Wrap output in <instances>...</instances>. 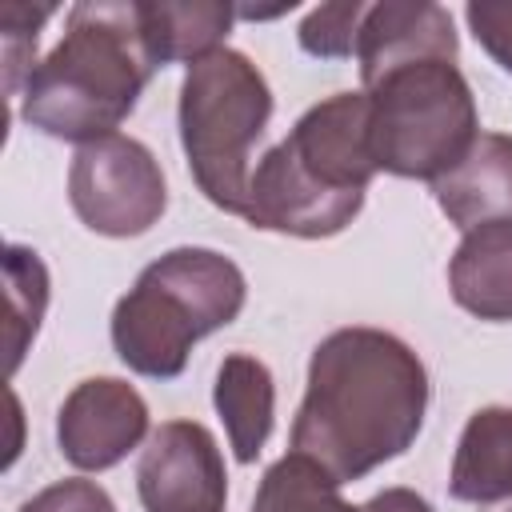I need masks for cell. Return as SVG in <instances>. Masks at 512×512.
I'll list each match as a JSON object with an SVG mask.
<instances>
[{
  "label": "cell",
  "instance_id": "1",
  "mask_svg": "<svg viewBox=\"0 0 512 512\" xmlns=\"http://www.w3.org/2000/svg\"><path fill=\"white\" fill-rule=\"evenodd\" d=\"M428 412L424 360L384 328H336L308 360L292 452L316 460L336 484L404 456Z\"/></svg>",
  "mask_w": 512,
  "mask_h": 512
},
{
  "label": "cell",
  "instance_id": "2",
  "mask_svg": "<svg viewBox=\"0 0 512 512\" xmlns=\"http://www.w3.org/2000/svg\"><path fill=\"white\" fill-rule=\"evenodd\" d=\"M376 172L368 92H336L312 104L292 132L256 160L244 220L300 240L336 236L360 216Z\"/></svg>",
  "mask_w": 512,
  "mask_h": 512
},
{
  "label": "cell",
  "instance_id": "3",
  "mask_svg": "<svg viewBox=\"0 0 512 512\" xmlns=\"http://www.w3.org/2000/svg\"><path fill=\"white\" fill-rule=\"evenodd\" d=\"M152 72L140 4L80 0L64 16L60 44L24 80L20 116L52 140L92 144L136 112Z\"/></svg>",
  "mask_w": 512,
  "mask_h": 512
},
{
  "label": "cell",
  "instance_id": "4",
  "mask_svg": "<svg viewBox=\"0 0 512 512\" xmlns=\"http://www.w3.org/2000/svg\"><path fill=\"white\" fill-rule=\"evenodd\" d=\"M248 284L236 260L216 248H172L152 260L112 308V348L120 364L148 380H176L196 340L228 328Z\"/></svg>",
  "mask_w": 512,
  "mask_h": 512
},
{
  "label": "cell",
  "instance_id": "5",
  "mask_svg": "<svg viewBox=\"0 0 512 512\" xmlns=\"http://www.w3.org/2000/svg\"><path fill=\"white\" fill-rule=\"evenodd\" d=\"M180 148L196 188L232 216L248 208L252 148L272 120V88L264 72L236 48L188 64L180 84Z\"/></svg>",
  "mask_w": 512,
  "mask_h": 512
},
{
  "label": "cell",
  "instance_id": "6",
  "mask_svg": "<svg viewBox=\"0 0 512 512\" xmlns=\"http://www.w3.org/2000/svg\"><path fill=\"white\" fill-rule=\"evenodd\" d=\"M368 136L380 172L440 180L480 136L476 96L456 60H412L368 88Z\"/></svg>",
  "mask_w": 512,
  "mask_h": 512
},
{
  "label": "cell",
  "instance_id": "7",
  "mask_svg": "<svg viewBox=\"0 0 512 512\" xmlns=\"http://www.w3.org/2000/svg\"><path fill=\"white\" fill-rule=\"evenodd\" d=\"M68 200L84 228L128 240L144 236L164 216L168 184L148 144L112 132L76 148L68 168Z\"/></svg>",
  "mask_w": 512,
  "mask_h": 512
},
{
  "label": "cell",
  "instance_id": "8",
  "mask_svg": "<svg viewBox=\"0 0 512 512\" xmlns=\"http://www.w3.org/2000/svg\"><path fill=\"white\" fill-rule=\"evenodd\" d=\"M144 512H224L228 468L216 436L196 420H164L136 464Z\"/></svg>",
  "mask_w": 512,
  "mask_h": 512
},
{
  "label": "cell",
  "instance_id": "9",
  "mask_svg": "<svg viewBox=\"0 0 512 512\" xmlns=\"http://www.w3.org/2000/svg\"><path fill=\"white\" fill-rule=\"evenodd\" d=\"M148 436V404L120 376L80 380L56 412L60 456L80 472H104L120 464Z\"/></svg>",
  "mask_w": 512,
  "mask_h": 512
},
{
  "label": "cell",
  "instance_id": "10",
  "mask_svg": "<svg viewBox=\"0 0 512 512\" xmlns=\"http://www.w3.org/2000/svg\"><path fill=\"white\" fill-rule=\"evenodd\" d=\"M460 36L452 28V12L432 0H384L368 4L356 32L360 84L368 88L384 72L412 60H456Z\"/></svg>",
  "mask_w": 512,
  "mask_h": 512
},
{
  "label": "cell",
  "instance_id": "11",
  "mask_svg": "<svg viewBox=\"0 0 512 512\" xmlns=\"http://www.w3.org/2000/svg\"><path fill=\"white\" fill-rule=\"evenodd\" d=\"M448 492L480 512H512V404L476 408L456 440Z\"/></svg>",
  "mask_w": 512,
  "mask_h": 512
},
{
  "label": "cell",
  "instance_id": "12",
  "mask_svg": "<svg viewBox=\"0 0 512 512\" xmlns=\"http://www.w3.org/2000/svg\"><path fill=\"white\" fill-rule=\"evenodd\" d=\"M432 196L460 232L512 220V136L480 132L468 156L432 180Z\"/></svg>",
  "mask_w": 512,
  "mask_h": 512
},
{
  "label": "cell",
  "instance_id": "13",
  "mask_svg": "<svg viewBox=\"0 0 512 512\" xmlns=\"http://www.w3.org/2000/svg\"><path fill=\"white\" fill-rule=\"evenodd\" d=\"M448 288L464 312L492 324L512 320V220L464 232L448 260Z\"/></svg>",
  "mask_w": 512,
  "mask_h": 512
},
{
  "label": "cell",
  "instance_id": "14",
  "mask_svg": "<svg viewBox=\"0 0 512 512\" xmlns=\"http://www.w3.org/2000/svg\"><path fill=\"white\" fill-rule=\"evenodd\" d=\"M212 404L224 420L232 456L240 464H252L268 444L272 420H276V384L268 364L248 352H228L216 368Z\"/></svg>",
  "mask_w": 512,
  "mask_h": 512
},
{
  "label": "cell",
  "instance_id": "15",
  "mask_svg": "<svg viewBox=\"0 0 512 512\" xmlns=\"http://www.w3.org/2000/svg\"><path fill=\"white\" fill-rule=\"evenodd\" d=\"M236 8L220 0H184V4H140V28L144 44L156 60L164 64H196L224 48V36L232 32Z\"/></svg>",
  "mask_w": 512,
  "mask_h": 512
},
{
  "label": "cell",
  "instance_id": "16",
  "mask_svg": "<svg viewBox=\"0 0 512 512\" xmlns=\"http://www.w3.org/2000/svg\"><path fill=\"white\" fill-rule=\"evenodd\" d=\"M252 512H360L340 496V484L308 456L288 452L264 468Z\"/></svg>",
  "mask_w": 512,
  "mask_h": 512
},
{
  "label": "cell",
  "instance_id": "17",
  "mask_svg": "<svg viewBox=\"0 0 512 512\" xmlns=\"http://www.w3.org/2000/svg\"><path fill=\"white\" fill-rule=\"evenodd\" d=\"M4 280H8V304H12L8 308V372H16L48 308V268L32 248L8 244Z\"/></svg>",
  "mask_w": 512,
  "mask_h": 512
},
{
  "label": "cell",
  "instance_id": "18",
  "mask_svg": "<svg viewBox=\"0 0 512 512\" xmlns=\"http://www.w3.org/2000/svg\"><path fill=\"white\" fill-rule=\"evenodd\" d=\"M368 4L360 0H340V4H320L304 16L300 24V48L316 60H348L356 56V32H360V16Z\"/></svg>",
  "mask_w": 512,
  "mask_h": 512
},
{
  "label": "cell",
  "instance_id": "19",
  "mask_svg": "<svg viewBox=\"0 0 512 512\" xmlns=\"http://www.w3.org/2000/svg\"><path fill=\"white\" fill-rule=\"evenodd\" d=\"M52 8H32V4H4L0 8V36H4V88L16 96V88L32 76L36 60V40ZM24 92V88H20Z\"/></svg>",
  "mask_w": 512,
  "mask_h": 512
},
{
  "label": "cell",
  "instance_id": "20",
  "mask_svg": "<svg viewBox=\"0 0 512 512\" xmlns=\"http://www.w3.org/2000/svg\"><path fill=\"white\" fill-rule=\"evenodd\" d=\"M464 20L476 44L512 76V0H472L464 8Z\"/></svg>",
  "mask_w": 512,
  "mask_h": 512
},
{
  "label": "cell",
  "instance_id": "21",
  "mask_svg": "<svg viewBox=\"0 0 512 512\" xmlns=\"http://www.w3.org/2000/svg\"><path fill=\"white\" fill-rule=\"evenodd\" d=\"M20 512H116V504L96 480L72 476V480H56L40 488L32 500L20 504Z\"/></svg>",
  "mask_w": 512,
  "mask_h": 512
},
{
  "label": "cell",
  "instance_id": "22",
  "mask_svg": "<svg viewBox=\"0 0 512 512\" xmlns=\"http://www.w3.org/2000/svg\"><path fill=\"white\" fill-rule=\"evenodd\" d=\"M360 512H436V508L412 488H384L372 500H364Z\"/></svg>",
  "mask_w": 512,
  "mask_h": 512
}]
</instances>
